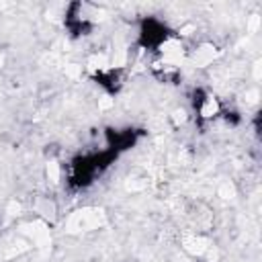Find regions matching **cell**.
Returning <instances> with one entry per match:
<instances>
[{"label":"cell","instance_id":"6da1fadb","mask_svg":"<svg viewBox=\"0 0 262 262\" xmlns=\"http://www.w3.org/2000/svg\"><path fill=\"white\" fill-rule=\"evenodd\" d=\"M190 104H192V115L196 117L199 123H213V121L221 119V115L225 111L223 102L207 88H196L192 92Z\"/></svg>","mask_w":262,"mask_h":262}]
</instances>
